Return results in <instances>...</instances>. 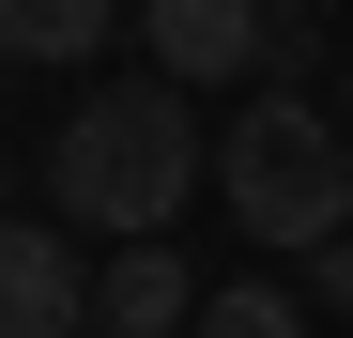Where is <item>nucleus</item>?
Instances as JSON below:
<instances>
[{"mask_svg":"<svg viewBox=\"0 0 353 338\" xmlns=\"http://www.w3.org/2000/svg\"><path fill=\"white\" fill-rule=\"evenodd\" d=\"M215 200H230V231L276 246V261H323L353 231V123L307 92H246L230 108V139H215Z\"/></svg>","mask_w":353,"mask_h":338,"instance_id":"nucleus-2","label":"nucleus"},{"mask_svg":"<svg viewBox=\"0 0 353 338\" xmlns=\"http://www.w3.org/2000/svg\"><path fill=\"white\" fill-rule=\"evenodd\" d=\"M139 46H154V77L169 92H276V62H292V31H276V0H139Z\"/></svg>","mask_w":353,"mask_h":338,"instance_id":"nucleus-3","label":"nucleus"},{"mask_svg":"<svg viewBox=\"0 0 353 338\" xmlns=\"http://www.w3.org/2000/svg\"><path fill=\"white\" fill-rule=\"evenodd\" d=\"M185 338H307V292L292 277H230V292H200Z\"/></svg>","mask_w":353,"mask_h":338,"instance_id":"nucleus-7","label":"nucleus"},{"mask_svg":"<svg viewBox=\"0 0 353 338\" xmlns=\"http://www.w3.org/2000/svg\"><path fill=\"white\" fill-rule=\"evenodd\" d=\"M108 0H0V62H92Z\"/></svg>","mask_w":353,"mask_h":338,"instance_id":"nucleus-6","label":"nucleus"},{"mask_svg":"<svg viewBox=\"0 0 353 338\" xmlns=\"http://www.w3.org/2000/svg\"><path fill=\"white\" fill-rule=\"evenodd\" d=\"M92 323V277L62 231H31V215H0V338H77Z\"/></svg>","mask_w":353,"mask_h":338,"instance_id":"nucleus-4","label":"nucleus"},{"mask_svg":"<svg viewBox=\"0 0 353 338\" xmlns=\"http://www.w3.org/2000/svg\"><path fill=\"white\" fill-rule=\"evenodd\" d=\"M338 123H353V77H338Z\"/></svg>","mask_w":353,"mask_h":338,"instance_id":"nucleus-9","label":"nucleus"},{"mask_svg":"<svg viewBox=\"0 0 353 338\" xmlns=\"http://www.w3.org/2000/svg\"><path fill=\"white\" fill-rule=\"evenodd\" d=\"M292 292H307V308H353V231H338V246H323L307 277H292Z\"/></svg>","mask_w":353,"mask_h":338,"instance_id":"nucleus-8","label":"nucleus"},{"mask_svg":"<svg viewBox=\"0 0 353 338\" xmlns=\"http://www.w3.org/2000/svg\"><path fill=\"white\" fill-rule=\"evenodd\" d=\"M185 185H215V154H200V123H185V92H169V77L92 92L77 123L46 139V200H62L77 231H108V246H169Z\"/></svg>","mask_w":353,"mask_h":338,"instance_id":"nucleus-1","label":"nucleus"},{"mask_svg":"<svg viewBox=\"0 0 353 338\" xmlns=\"http://www.w3.org/2000/svg\"><path fill=\"white\" fill-rule=\"evenodd\" d=\"M169 323H200V277L169 261V246H108V277H92V338H169Z\"/></svg>","mask_w":353,"mask_h":338,"instance_id":"nucleus-5","label":"nucleus"}]
</instances>
